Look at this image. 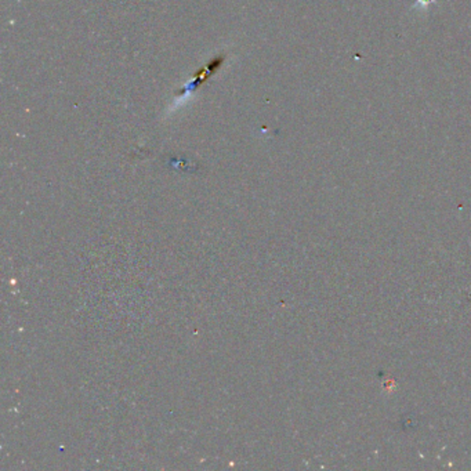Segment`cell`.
Segmentation results:
<instances>
[{"label": "cell", "mask_w": 471, "mask_h": 471, "mask_svg": "<svg viewBox=\"0 0 471 471\" xmlns=\"http://www.w3.org/2000/svg\"><path fill=\"white\" fill-rule=\"evenodd\" d=\"M435 3V0H416L412 6V10H417V12H427L428 8L431 5Z\"/></svg>", "instance_id": "6da1fadb"}]
</instances>
